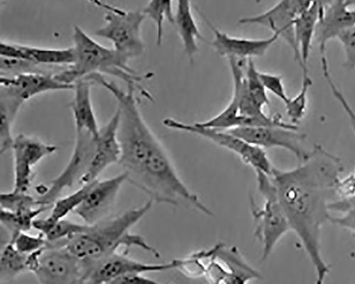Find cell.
<instances>
[{
  "label": "cell",
  "mask_w": 355,
  "mask_h": 284,
  "mask_svg": "<svg viewBox=\"0 0 355 284\" xmlns=\"http://www.w3.org/2000/svg\"><path fill=\"white\" fill-rule=\"evenodd\" d=\"M38 66L36 64L31 62L0 57V68L3 73H10L14 75L24 73H43L36 69Z\"/></svg>",
  "instance_id": "obj_37"
},
{
  "label": "cell",
  "mask_w": 355,
  "mask_h": 284,
  "mask_svg": "<svg viewBox=\"0 0 355 284\" xmlns=\"http://www.w3.org/2000/svg\"><path fill=\"white\" fill-rule=\"evenodd\" d=\"M255 172L257 188L263 202L261 206L258 205L250 194V208L255 224L254 236L262 245L261 260L265 261L291 229L270 176L261 172Z\"/></svg>",
  "instance_id": "obj_5"
},
{
  "label": "cell",
  "mask_w": 355,
  "mask_h": 284,
  "mask_svg": "<svg viewBox=\"0 0 355 284\" xmlns=\"http://www.w3.org/2000/svg\"><path fill=\"white\" fill-rule=\"evenodd\" d=\"M76 133L74 149L64 169L51 181L49 186L40 185L36 188L37 200L42 206L51 208L64 190L78 184L90 168L98 137L85 130H76Z\"/></svg>",
  "instance_id": "obj_7"
},
{
  "label": "cell",
  "mask_w": 355,
  "mask_h": 284,
  "mask_svg": "<svg viewBox=\"0 0 355 284\" xmlns=\"http://www.w3.org/2000/svg\"><path fill=\"white\" fill-rule=\"evenodd\" d=\"M51 207L40 208L19 212H12L1 209L0 211V222L10 235V242L13 241L19 234L28 233L33 229V223L38 217Z\"/></svg>",
  "instance_id": "obj_26"
},
{
  "label": "cell",
  "mask_w": 355,
  "mask_h": 284,
  "mask_svg": "<svg viewBox=\"0 0 355 284\" xmlns=\"http://www.w3.org/2000/svg\"><path fill=\"white\" fill-rule=\"evenodd\" d=\"M259 76L266 91L272 93L285 105L288 102L290 98L286 92L281 76L259 72Z\"/></svg>",
  "instance_id": "obj_35"
},
{
  "label": "cell",
  "mask_w": 355,
  "mask_h": 284,
  "mask_svg": "<svg viewBox=\"0 0 355 284\" xmlns=\"http://www.w3.org/2000/svg\"><path fill=\"white\" fill-rule=\"evenodd\" d=\"M121 112L116 109L108 123L100 130L96 148L87 173L78 183L83 186L98 180V177L110 165L119 163L121 158V146L118 139Z\"/></svg>",
  "instance_id": "obj_17"
},
{
  "label": "cell",
  "mask_w": 355,
  "mask_h": 284,
  "mask_svg": "<svg viewBox=\"0 0 355 284\" xmlns=\"http://www.w3.org/2000/svg\"><path fill=\"white\" fill-rule=\"evenodd\" d=\"M174 25L179 33L184 51L190 62H193L199 50L198 43L203 37L193 17L191 2H177Z\"/></svg>",
  "instance_id": "obj_23"
},
{
  "label": "cell",
  "mask_w": 355,
  "mask_h": 284,
  "mask_svg": "<svg viewBox=\"0 0 355 284\" xmlns=\"http://www.w3.org/2000/svg\"><path fill=\"white\" fill-rule=\"evenodd\" d=\"M330 222L355 235V206L347 208L340 217H331Z\"/></svg>",
  "instance_id": "obj_38"
},
{
  "label": "cell",
  "mask_w": 355,
  "mask_h": 284,
  "mask_svg": "<svg viewBox=\"0 0 355 284\" xmlns=\"http://www.w3.org/2000/svg\"><path fill=\"white\" fill-rule=\"evenodd\" d=\"M233 82L232 98L226 107L216 117L198 124L205 127L227 131L241 125L239 113L240 96L242 83L245 77L248 60L227 58Z\"/></svg>",
  "instance_id": "obj_20"
},
{
  "label": "cell",
  "mask_w": 355,
  "mask_h": 284,
  "mask_svg": "<svg viewBox=\"0 0 355 284\" xmlns=\"http://www.w3.org/2000/svg\"><path fill=\"white\" fill-rule=\"evenodd\" d=\"M312 85L313 80L309 71L303 73L302 85L300 93L293 98H290L285 105L291 124L297 126L304 118L308 107V94Z\"/></svg>",
  "instance_id": "obj_29"
},
{
  "label": "cell",
  "mask_w": 355,
  "mask_h": 284,
  "mask_svg": "<svg viewBox=\"0 0 355 284\" xmlns=\"http://www.w3.org/2000/svg\"><path fill=\"white\" fill-rule=\"evenodd\" d=\"M94 3L105 11V24L95 35L110 41L114 49L130 60L141 56L145 51L141 27L146 17L143 12L124 10L101 1Z\"/></svg>",
  "instance_id": "obj_6"
},
{
  "label": "cell",
  "mask_w": 355,
  "mask_h": 284,
  "mask_svg": "<svg viewBox=\"0 0 355 284\" xmlns=\"http://www.w3.org/2000/svg\"><path fill=\"white\" fill-rule=\"evenodd\" d=\"M321 66L324 78L325 80H327L335 98L339 102L343 109L345 112L352 130L355 134V111L353 109L343 94L336 87V85L331 75L329 65L327 57H322Z\"/></svg>",
  "instance_id": "obj_33"
},
{
  "label": "cell",
  "mask_w": 355,
  "mask_h": 284,
  "mask_svg": "<svg viewBox=\"0 0 355 284\" xmlns=\"http://www.w3.org/2000/svg\"><path fill=\"white\" fill-rule=\"evenodd\" d=\"M75 85L58 81L55 74L40 72L24 73L11 76L1 75V91L21 105L31 98L50 91L74 90Z\"/></svg>",
  "instance_id": "obj_15"
},
{
  "label": "cell",
  "mask_w": 355,
  "mask_h": 284,
  "mask_svg": "<svg viewBox=\"0 0 355 284\" xmlns=\"http://www.w3.org/2000/svg\"><path fill=\"white\" fill-rule=\"evenodd\" d=\"M355 25V7L352 1H320L315 34L320 56H327L329 42Z\"/></svg>",
  "instance_id": "obj_16"
},
{
  "label": "cell",
  "mask_w": 355,
  "mask_h": 284,
  "mask_svg": "<svg viewBox=\"0 0 355 284\" xmlns=\"http://www.w3.org/2000/svg\"><path fill=\"white\" fill-rule=\"evenodd\" d=\"M29 272L28 255L21 253L9 242L0 252V280L7 283Z\"/></svg>",
  "instance_id": "obj_27"
},
{
  "label": "cell",
  "mask_w": 355,
  "mask_h": 284,
  "mask_svg": "<svg viewBox=\"0 0 355 284\" xmlns=\"http://www.w3.org/2000/svg\"><path fill=\"white\" fill-rule=\"evenodd\" d=\"M10 242L15 245L18 251L26 255H29L41 250L45 248L48 244L43 235L33 236L28 233L19 234Z\"/></svg>",
  "instance_id": "obj_34"
},
{
  "label": "cell",
  "mask_w": 355,
  "mask_h": 284,
  "mask_svg": "<svg viewBox=\"0 0 355 284\" xmlns=\"http://www.w3.org/2000/svg\"><path fill=\"white\" fill-rule=\"evenodd\" d=\"M57 150L56 146L46 143L36 136L18 134L15 138L12 149L14 161L13 190L28 193L33 181L34 167L44 159L55 154Z\"/></svg>",
  "instance_id": "obj_11"
},
{
  "label": "cell",
  "mask_w": 355,
  "mask_h": 284,
  "mask_svg": "<svg viewBox=\"0 0 355 284\" xmlns=\"http://www.w3.org/2000/svg\"><path fill=\"white\" fill-rule=\"evenodd\" d=\"M320 1H311L294 22V35L303 73L308 72V62L315 39V28L320 16Z\"/></svg>",
  "instance_id": "obj_22"
},
{
  "label": "cell",
  "mask_w": 355,
  "mask_h": 284,
  "mask_svg": "<svg viewBox=\"0 0 355 284\" xmlns=\"http://www.w3.org/2000/svg\"><path fill=\"white\" fill-rule=\"evenodd\" d=\"M89 227L90 225L66 219L53 221L48 217L37 218L33 223V229L43 235L50 244L69 242L76 236L85 233Z\"/></svg>",
  "instance_id": "obj_24"
},
{
  "label": "cell",
  "mask_w": 355,
  "mask_h": 284,
  "mask_svg": "<svg viewBox=\"0 0 355 284\" xmlns=\"http://www.w3.org/2000/svg\"><path fill=\"white\" fill-rule=\"evenodd\" d=\"M343 170L340 159L317 144L297 167H274L270 176L291 231L300 238L315 270L316 284H323L330 272L321 252V232L332 217L329 206L336 200Z\"/></svg>",
  "instance_id": "obj_2"
},
{
  "label": "cell",
  "mask_w": 355,
  "mask_h": 284,
  "mask_svg": "<svg viewBox=\"0 0 355 284\" xmlns=\"http://www.w3.org/2000/svg\"><path fill=\"white\" fill-rule=\"evenodd\" d=\"M73 39L76 61L67 69L55 74L58 81L74 85L79 80L94 73L109 75L123 80L128 88L135 89L141 97L153 100L152 95L140 85L143 80L152 78L153 73L139 75L130 67V59L126 55L99 44L78 25L73 28Z\"/></svg>",
  "instance_id": "obj_3"
},
{
  "label": "cell",
  "mask_w": 355,
  "mask_h": 284,
  "mask_svg": "<svg viewBox=\"0 0 355 284\" xmlns=\"http://www.w3.org/2000/svg\"><path fill=\"white\" fill-rule=\"evenodd\" d=\"M110 284H164L150 278L144 274H131L116 279Z\"/></svg>",
  "instance_id": "obj_39"
},
{
  "label": "cell",
  "mask_w": 355,
  "mask_h": 284,
  "mask_svg": "<svg viewBox=\"0 0 355 284\" xmlns=\"http://www.w3.org/2000/svg\"><path fill=\"white\" fill-rule=\"evenodd\" d=\"M338 196L347 198L355 195V177L352 174L345 179L338 181L336 186Z\"/></svg>",
  "instance_id": "obj_40"
},
{
  "label": "cell",
  "mask_w": 355,
  "mask_h": 284,
  "mask_svg": "<svg viewBox=\"0 0 355 284\" xmlns=\"http://www.w3.org/2000/svg\"><path fill=\"white\" fill-rule=\"evenodd\" d=\"M126 181L127 175L124 172L112 178L94 181L74 213L87 225H94L109 218L118 195Z\"/></svg>",
  "instance_id": "obj_14"
},
{
  "label": "cell",
  "mask_w": 355,
  "mask_h": 284,
  "mask_svg": "<svg viewBox=\"0 0 355 284\" xmlns=\"http://www.w3.org/2000/svg\"><path fill=\"white\" fill-rule=\"evenodd\" d=\"M227 132L263 150L280 148L287 150L297 157L300 163L305 161L310 153L304 146L306 135L299 130L248 127L234 128Z\"/></svg>",
  "instance_id": "obj_12"
},
{
  "label": "cell",
  "mask_w": 355,
  "mask_h": 284,
  "mask_svg": "<svg viewBox=\"0 0 355 284\" xmlns=\"http://www.w3.org/2000/svg\"><path fill=\"white\" fill-rule=\"evenodd\" d=\"M85 262L87 270L84 284H110L116 279L131 274L161 272L179 269L182 259L164 264H146L129 258L128 254L115 252L95 263Z\"/></svg>",
  "instance_id": "obj_10"
},
{
  "label": "cell",
  "mask_w": 355,
  "mask_h": 284,
  "mask_svg": "<svg viewBox=\"0 0 355 284\" xmlns=\"http://www.w3.org/2000/svg\"><path fill=\"white\" fill-rule=\"evenodd\" d=\"M206 24L209 26L214 35L211 43V46L218 55L226 58L241 60H253L254 57H261L280 38L279 35H273L268 39H253L232 37L219 30L206 17L203 16Z\"/></svg>",
  "instance_id": "obj_18"
},
{
  "label": "cell",
  "mask_w": 355,
  "mask_h": 284,
  "mask_svg": "<svg viewBox=\"0 0 355 284\" xmlns=\"http://www.w3.org/2000/svg\"><path fill=\"white\" fill-rule=\"evenodd\" d=\"M93 80L118 102L121 112L118 139L122 151L119 164L128 181L153 202L173 206L185 204L213 216L209 208L182 181L162 142L144 119L136 91L128 88L124 91L102 74H96Z\"/></svg>",
  "instance_id": "obj_1"
},
{
  "label": "cell",
  "mask_w": 355,
  "mask_h": 284,
  "mask_svg": "<svg viewBox=\"0 0 355 284\" xmlns=\"http://www.w3.org/2000/svg\"><path fill=\"white\" fill-rule=\"evenodd\" d=\"M154 202L90 225L88 230L69 240L66 247L77 258L93 263L117 252L127 251L132 236L131 229L149 212Z\"/></svg>",
  "instance_id": "obj_4"
},
{
  "label": "cell",
  "mask_w": 355,
  "mask_h": 284,
  "mask_svg": "<svg viewBox=\"0 0 355 284\" xmlns=\"http://www.w3.org/2000/svg\"><path fill=\"white\" fill-rule=\"evenodd\" d=\"M0 56L31 62L38 66H68L76 61L73 47L48 48L2 42Z\"/></svg>",
  "instance_id": "obj_19"
},
{
  "label": "cell",
  "mask_w": 355,
  "mask_h": 284,
  "mask_svg": "<svg viewBox=\"0 0 355 284\" xmlns=\"http://www.w3.org/2000/svg\"><path fill=\"white\" fill-rule=\"evenodd\" d=\"M71 109L76 130H85L98 137L100 130L92 99L93 82L86 78L77 81Z\"/></svg>",
  "instance_id": "obj_21"
},
{
  "label": "cell",
  "mask_w": 355,
  "mask_h": 284,
  "mask_svg": "<svg viewBox=\"0 0 355 284\" xmlns=\"http://www.w3.org/2000/svg\"><path fill=\"white\" fill-rule=\"evenodd\" d=\"M163 125L171 130L191 133L208 139L238 155L254 172H261L269 176L272 175L274 167L264 150L248 143L227 131L205 127L198 123L189 125L169 118L163 121Z\"/></svg>",
  "instance_id": "obj_8"
},
{
  "label": "cell",
  "mask_w": 355,
  "mask_h": 284,
  "mask_svg": "<svg viewBox=\"0 0 355 284\" xmlns=\"http://www.w3.org/2000/svg\"><path fill=\"white\" fill-rule=\"evenodd\" d=\"M213 258L229 272L240 276L248 281L261 278V274L247 263L238 247H227L223 243H218L214 247Z\"/></svg>",
  "instance_id": "obj_25"
},
{
  "label": "cell",
  "mask_w": 355,
  "mask_h": 284,
  "mask_svg": "<svg viewBox=\"0 0 355 284\" xmlns=\"http://www.w3.org/2000/svg\"><path fill=\"white\" fill-rule=\"evenodd\" d=\"M67 244H47L33 272L39 284H84L85 263L68 250Z\"/></svg>",
  "instance_id": "obj_9"
},
{
  "label": "cell",
  "mask_w": 355,
  "mask_h": 284,
  "mask_svg": "<svg viewBox=\"0 0 355 284\" xmlns=\"http://www.w3.org/2000/svg\"><path fill=\"white\" fill-rule=\"evenodd\" d=\"M342 44L345 55L344 67L348 70L355 69V25L342 33L338 39Z\"/></svg>",
  "instance_id": "obj_36"
},
{
  "label": "cell",
  "mask_w": 355,
  "mask_h": 284,
  "mask_svg": "<svg viewBox=\"0 0 355 284\" xmlns=\"http://www.w3.org/2000/svg\"><path fill=\"white\" fill-rule=\"evenodd\" d=\"M94 182L81 186V188L74 193L58 199L53 204L52 211L48 218L53 221H58L65 219L71 212L74 213L84 201Z\"/></svg>",
  "instance_id": "obj_30"
},
{
  "label": "cell",
  "mask_w": 355,
  "mask_h": 284,
  "mask_svg": "<svg viewBox=\"0 0 355 284\" xmlns=\"http://www.w3.org/2000/svg\"><path fill=\"white\" fill-rule=\"evenodd\" d=\"M311 2L285 0L263 13L244 17L239 23L256 24L269 28L273 34L279 35L289 45L295 60L300 66V54L295 42L294 22L295 19L309 6Z\"/></svg>",
  "instance_id": "obj_13"
},
{
  "label": "cell",
  "mask_w": 355,
  "mask_h": 284,
  "mask_svg": "<svg viewBox=\"0 0 355 284\" xmlns=\"http://www.w3.org/2000/svg\"><path fill=\"white\" fill-rule=\"evenodd\" d=\"M0 206L1 209L12 212H19L33 210L41 206L33 196L28 193L12 190L0 194Z\"/></svg>",
  "instance_id": "obj_32"
},
{
  "label": "cell",
  "mask_w": 355,
  "mask_h": 284,
  "mask_svg": "<svg viewBox=\"0 0 355 284\" xmlns=\"http://www.w3.org/2000/svg\"><path fill=\"white\" fill-rule=\"evenodd\" d=\"M259 72L253 60H249L245 71L247 90L254 103L263 109V107L270 105V100L261 80Z\"/></svg>",
  "instance_id": "obj_31"
},
{
  "label": "cell",
  "mask_w": 355,
  "mask_h": 284,
  "mask_svg": "<svg viewBox=\"0 0 355 284\" xmlns=\"http://www.w3.org/2000/svg\"><path fill=\"white\" fill-rule=\"evenodd\" d=\"M353 175H354V177H355V168H354V172L353 173Z\"/></svg>",
  "instance_id": "obj_41"
},
{
  "label": "cell",
  "mask_w": 355,
  "mask_h": 284,
  "mask_svg": "<svg viewBox=\"0 0 355 284\" xmlns=\"http://www.w3.org/2000/svg\"><path fill=\"white\" fill-rule=\"evenodd\" d=\"M142 12L146 17H150L155 23L157 44L161 46L164 38V21L166 20L174 24L175 12L173 2L167 0H153L148 3Z\"/></svg>",
  "instance_id": "obj_28"
}]
</instances>
